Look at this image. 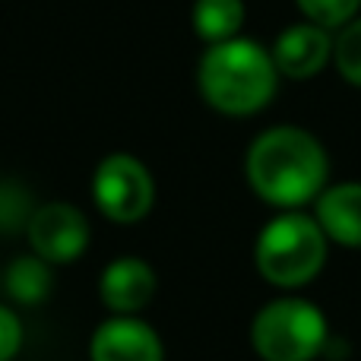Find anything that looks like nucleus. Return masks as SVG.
<instances>
[{"label": "nucleus", "instance_id": "f8f14e48", "mask_svg": "<svg viewBox=\"0 0 361 361\" xmlns=\"http://www.w3.org/2000/svg\"><path fill=\"white\" fill-rule=\"evenodd\" d=\"M247 23V4L244 0H193L190 25L193 35L203 44H219L238 38Z\"/></svg>", "mask_w": 361, "mask_h": 361}, {"label": "nucleus", "instance_id": "ddd939ff", "mask_svg": "<svg viewBox=\"0 0 361 361\" xmlns=\"http://www.w3.org/2000/svg\"><path fill=\"white\" fill-rule=\"evenodd\" d=\"M333 67L343 82L361 89V13L333 32Z\"/></svg>", "mask_w": 361, "mask_h": 361}, {"label": "nucleus", "instance_id": "2eb2a0df", "mask_svg": "<svg viewBox=\"0 0 361 361\" xmlns=\"http://www.w3.org/2000/svg\"><path fill=\"white\" fill-rule=\"evenodd\" d=\"M25 343V326L16 307L0 305V361H16Z\"/></svg>", "mask_w": 361, "mask_h": 361}, {"label": "nucleus", "instance_id": "9d476101", "mask_svg": "<svg viewBox=\"0 0 361 361\" xmlns=\"http://www.w3.org/2000/svg\"><path fill=\"white\" fill-rule=\"evenodd\" d=\"M311 216L330 238V244L358 250L361 247V180H336L326 184L314 200Z\"/></svg>", "mask_w": 361, "mask_h": 361}, {"label": "nucleus", "instance_id": "1a4fd4ad", "mask_svg": "<svg viewBox=\"0 0 361 361\" xmlns=\"http://www.w3.org/2000/svg\"><path fill=\"white\" fill-rule=\"evenodd\" d=\"M159 292V273L143 257L121 254L99 276V298L108 314H143Z\"/></svg>", "mask_w": 361, "mask_h": 361}, {"label": "nucleus", "instance_id": "4468645a", "mask_svg": "<svg viewBox=\"0 0 361 361\" xmlns=\"http://www.w3.org/2000/svg\"><path fill=\"white\" fill-rule=\"evenodd\" d=\"M295 6H298L301 19L326 32L343 29L361 13V0H295Z\"/></svg>", "mask_w": 361, "mask_h": 361}, {"label": "nucleus", "instance_id": "0eeeda50", "mask_svg": "<svg viewBox=\"0 0 361 361\" xmlns=\"http://www.w3.org/2000/svg\"><path fill=\"white\" fill-rule=\"evenodd\" d=\"M89 361H165V343L140 314H108L92 330Z\"/></svg>", "mask_w": 361, "mask_h": 361}, {"label": "nucleus", "instance_id": "39448f33", "mask_svg": "<svg viewBox=\"0 0 361 361\" xmlns=\"http://www.w3.org/2000/svg\"><path fill=\"white\" fill-rule=\"evenodd\" d=\"M156 178L133 152H108L92 171V203L108 222L133 225L156 209Z\"/></svg>", "mask_w": 361, "mask_h": 361}, {"label": "nucleus", "instance_id": "7ed1b4c3", "mask_svg": "<svg viewBox=\"0 0 361 361\" xmlns=\"http://www.w3.org/2000/svg\"><path fill=\"white\" fill-rule=\"evenodd\" d=\"M330 238L307 209H282L254 238V267L267 286L301 292L326 267Z\"/></svg>", "mask_w": 361, "mask_h": 361}, {"label": "nucleus", "instance_id": "9b49d317", "mask_svg": "<svg viewBox=\"0 0 361 361\" xmlns=\"http://www.w3.org/2000/svg\"><path fill=\"white\" fill-rule=\"evenodd\" d=\"M4 288L13 305L19 307H38L54 292V267L42 260L38 254H19L6 263L4 269Z\"/></svg>", "mask_w": 361, "mask_h": 361}, {"label": "nucleus", "instance_id": "f257e3e1", "mask_svg": "<svg viewBox=\"0 0 361 361\" xmlns=\"http://www.w3.org/2000/svg\"><path fill=\"white\" fill-rule=\"evenodd\" d=\"M244 180L276 212L307 209L330 184V152L307 127H267L244 152Z\"/></svg>", "mask_w": 361, "mask_h": 361}, {"label": "nucleus", "instance_id": "f03ea898", "mask_svg": "<svg viewBox=\"0 0 361 361\" xmlns=\"http://www.w3.org/2000/svg\"><path fill=\"white\" fill-rule=\"evenodd\" d=\"M279 70L267 44L247 35L206 44L197 63L200 99L225 118H254L273 105L279 92Z\"/></svg>", "mask_w": 361, "mask_h": 361}, {"label": "nucleus", "instance_id": "20e7f679", "mask_svg": "<svg viewBox=\"0 0 361 361\" xmlns=\"http://www.w3.org/2000/svg\"><path fill=\"white\" fill-rule=\"evenodd\" d=\"M330 339L326 314L298 292H282L250 320V349L260 361H317Z\"/></svg>", "mask_w": 361, "mask_h": 361}, {"label": "nucleus", "instance_id": "423d86ee", "mask_svg": "<svg viewBox=\"0 0 361 361\" xmlns=\"http://www.w3.org/2000/svg\"><path fill=\"white\" fill-rule=\"evenodd\" d=\"M25 238H29L32 254H38L57 269L76 263L89 250L92 225L80 206L67 203V200H51V203H38L32 209L29 222H25Z\"/></svg>", "mask_w": 361, "mask_h": 361}, {"label": "nucleus", "instance_id": "6e6552de", "mask_svg": "<svg viewBox=\"0 0 361 361\" xmlns=\"http://www.w3.org/2000/svg\"><path fill=\"white\" fill-rule=\"evenodd\" d=\"M269 54H273V63L282 80L307 82L333 63V32L320 29L307 19H298L273 38Z\"/></svg>", "mask_w": 361, "mask_h": 361}]
</instances>
